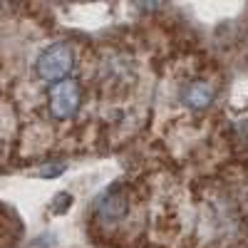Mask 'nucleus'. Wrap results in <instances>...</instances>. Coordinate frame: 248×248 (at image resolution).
Returning a JSON list of instances; mask_svg holds the SVG:
<instances>
[{"instance_id": "nucleus-1", "label": "nucleus", "mask_w": 248, "mask_h": 248, "mask_svg": "<svg viewBox=\"0 0 248 248\" xmlns=\"http://www.w3.org/2000/svg\"><path fill=\"white\" fill-rule=\"evenodd\" d=\"M72 50L67 47V45H62V43H57V45H50V47H45L43 52L37 55V60H35V70H37V75L43 77V79H47V82H65V77L72 72Z\"/></svg>"}, {"instance_id": "nucleus-2", "label": "nucleus", "mask_w": 248, "mask_h": 248, "mask_svg": "<svg viewBox=\"0 0 248 248\" xmlns=\"http://www.w3.org/2000/svg\"><path fill=\"white\" fill-rule=\"evenodd\" d=\"M79 99H82L79 85L72 79H65L60 85H55L50 92V112L57 119H72L79 109Z\"/></svg>"}, {"instance_id": "nucleus-3", "label": "nucleus", "mask_w": 248, "mask_h": 248, "mask_svg": "<svg viewBox=\"0 0 248 248\" xmlns=\"http://www.w3.org/2000/svg\"><path fill=\"white\" fill-rule=\"evenodd\" d=\"M94 209H97L99 221L114 223V221H119L124 214H127V196H124V191L119 189V186H112L107 194L99 196V201H97Z\"/></svg>"}, {"instance_id": "nucleus-4", "label": "nucleus", "mask_w": 248, "mask_h": 248, "mask_svg": "<svg viewBox=\"0 0 248 248\" xmlns=\"http://www.w3.org/2000/svg\"><path fill=\"white\" fill-rule=\"evenodd\" d=\"M214 87L209 85V82H203V79H194L189 87L184 90L181 99H184V105L186 107H191V109H203V107H209L211 102H214Z\"/></svg>"}, {"instance_id": "nucleus-5", "label": "nucleus", "mask_w": 248, "mask_h": 248, "mask_svg": "<svg viewBox=\"0 0 248 248\" xmlns=\"http://www.w3.org/2000/svg\"><path fill=\"white\" fill-rule=\"evenodd\" d=\"M70 203H72V196L62 191V194H57V196L52 199V209H50V211L60 216V214H65V211L70 209Z\"/></svg>"}]
</instances>
